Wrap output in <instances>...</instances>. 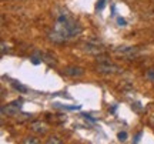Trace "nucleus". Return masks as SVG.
Segmentation results:
<instances>
[{
  "mask_svg": "<svg viewBox=\"0 0 154 144\" xmlns=\"http://www.w3.org/2000/svg\"><path fill=\"white\" fill-rule=\"evenodd\" d=\"M97 60L100 61L99 66H97V72L106 73V74H114V73L121 72L120 67L113 64V63H110V60H107V57H99V56H97Z\"/></svg>",
  "mask_w": 154,
  "mask_h": 144,
  "instance_id": "nucleus-2",
  "label": "nucleus"
},
{
  "mask_svg": "<svg viewBox=\"0 0 154 144\" xmlns=\"http://www.w3.org/2000/svg\"><path fill=\"white\" fill-rule=\"evenodd\" d=\"M80 33H82V26L70 16L69 11L63 10L59 13L56 24H54V29L49 34V37L54 43H64L67 40L74 39Z\"/></svg>",
  "mask_w": 154,
  "mask_h": 144,
  "instance_id": "nucleus-1",
  "label": "nucleus"
},
{
  "mask_svg": "<svg viewBox=\"0 0 154 144\" xmlns=\"http://www.w3.org/2000/svg\"><path fill=\"white\" fill-rule=\"evenodd\" d=\"M116 53L126 56V57H130V56H133L134 53H137V49H136V47H130V46H121V47H117V49H116Z\"/></svg>",
  "mask_w": 154,
  "mask_h": 144,
  "instance_id": "nucleus-5",
  "label": "nucleus"
},
{
  "mask_svg": "<svg viewBox=\"0 0 154 144\" xmlns=\"http://www.w3.org/2000/svg\"><path fill=\"white\" fill-rule=\"evenodd\" d=\"M147 78H149V80H151V81H154V70H153V69L147 70Z\"/></svg>",
  "mask_w": 154,
  "mask_h": 144,
  "instance_id": "nucleus-13",
  "label": "nucleus"
},
{
  "mask_svg": "<svg viewBox=\"0 0 154 144\" xmlns=\"http://www.w3.org/2000/svg\"><path fill=\"white\" fill-rule=\"evenodd\" d=\"M30 60H32V63H33V64H40V63H42V59H38V57H36V56H32V57H30Z\"/></svg>",
  "mask_w": 154,
  "mask_h": 144,
  "instance_id": "nucleus-12",
  "label": "nucleus"
},
{
  "mask_svg": "<svg viewBox=\"0 0 154 144\" xmlns=\"http://www.w3.org/2000/svg\"><path fill=\"white\" fill-rule=\"evenodd\" d=\"M84 50L87 53H91V54H100L103 51V47H100L99 44H91V43H86L84 44Z\"/></svg>",
  "mask_w": 154,
  "mask_h": 144,
  "instance_id": "nucleus-6",
  "label": "nucleus"
},
{
  "mask_svg": "<svg viewBox=\"0 0 154 144\" xmlns=\"http://www.w3.org/2000/svg\"><path fill=\"white\" fill-rule=\"evenodd\" d=\"M56 107H61V109H66V110H80L82 106H61L59 103H56Z\"/></svg>",
  "mask_w": 154,
  "mask_h": 144,
  "instance_id": "nucleus-9",
  "label": "nucleus"
},
{
  "mask_svg": "<svg viewBox=\"0 0 154 144\" xmlns=\"http://www.w3.org/2000/svg\"><path fill=\"white\" fill-rule=\"evenodd\" d=\"M64 73H66L67 76H72V77H82L84 70L79 66H70L64 69Z\"/></svg>",
  "mask_w": 154,
  "mask_h": 144,
  "instance_id": "nucleus-4",
  "label": "nucleus"
},
{
  "mask_svg": "<svg viewBox=\"0 0 154 144\" xmlns=\"http://www.w3.org/2000/svg\"><path fill=\"white\" fill-rule=\"evenodd\" d=\"M47 143H60V140H57L54 137V139H51V140H49V141H47Z\"/></svg>",
  "mask_w": 154,
  "mask_h": 144,
  "instance_id": "nucleus-17",
  "label": "nucleus"
},
{
  "mask_svg": "<svg viewBox=\"0 0 154 144\" xmlns=\"http://www.w3.org/2000/svg\"><path fill=\"white\" fill-rule=\"evenodd\" d=\"M117 137H119V140H120V141H126L128 136H127L126 131H121V133H119V136H117Z\"/></svg>",
  "mask_w": 154,
  "mask_h": 144,
  "instance_id": "nucleus-11",
  "label": "nucleus"
},
{
  "mask_svg": "<svg viewBox=\"0 0 154 144\" xmlns=\"http://www.w3.org/2000/svg\"><path fill=\"white\" fill-rule=\"evenodd\" d=\"M32 130L36 131V133H46L47 131V127H46V124L42 121H34L32 124Z\"/></svg>",
  "mask_w": 154,
  "mask_h": 144,
  "instance_id": "nucleus-7",
  "label": "nucleus"
},
{
  "mask_svg": "<svg viewBox=\"0 0 154 144\" xmlns=\"http://www.w3.org/2000/svg\"><path fill=\"white\" fill-rule=\"evenodd\" d=\"M11 84H13V87L17 90V91H20V93H27V87L26 86H23V84L17 83V81H11Z\"/></svg>",
  "mask_w": 154,
  "mask_h": 144,
  "instance_id": "nucleus-8",
  "label": "nucleus"
},
{
  "mask_svg": "<svg viewBox=\"0 0 154 144\" xmlns=\"http://www.w3.org/2000/svg\"><path fill=\"white\" fill-rule=\"evenodd\" d=\"M140 137H141V133H138L137 136H136V139H134V141H136V143H138V141H140Z\"/></svg>",
  "mask_w": 154,
  "mask_h": 144,
  "instance_id": "nucleus-18",
  "label": "nucleus"
},
{
  "mask_svg": "<svg viewBox=\"0 0 154 144\" xmlns=\"http://www.w3.org/2000/svg\"><path fill=\"white\" fill-rule=\"evenodd\" d=\"M83 117H84V118H87V120H90L91 123H96V118H93L90 114H83Z\"/></svg>",
  "mask_w": 154,
  "mask_h": 144,
  "instance_id": "nucleus-15",
  "label": "nucleus"
},
{
  "mask_svg": "<svg viewBox=\"0 0 154 144\" xmlns=\"http://www.w3.org/2000/svg\"><path fill=\"white\" fill-rule=\"evenodd\" d=\"M116 109H117V106H113V107H111V113H114V111H116Z\"/></svg>",
  "mask_w": 154,
  "mask_h": 144,
  "instance_id": "nucleus-20",
  "label": "nucleus"
},
{
  "mask_svg": "<svg viewBox=\"0 0 154 144\" xmlns=\"http://www.w3.org/2000/svg\"><path fill=\"white\" fill-rule=\"evenodd\" d=\"M2 53H3V54L6 53V44L5 43H2Z\"/></svg>",
  "mask_w": 154,
  "mask_h": 144,
  "instance_id": "nucleus-19",
  "label": "nucleus"
},
{
  "mask_svg": "<svg viewBox=\"0 0 154 144\" xmlns=\"http://www.w3.org/2000/svg\"><path fill=\"white\" fill-rule=\"evenodd\" d=\"M24 143H37V140L34 139V137H29L27 140H24Z\"/></svg>",
  "mask_w": 154,
  "mask_h": 144,
  "instance_id": "nucleus-16",
  "label": "nucleus"
},
{
  "mask_svg": "<svg viewBox=\"0 0 154 144\" xmlns=\"http://www.w3.org/2000/svg\"><path fill=\"white\" fill-rule=\"evenodd\" d=\"M104 6H106V0H99V2H97V5H96V10L97 11L103 10V9H104Z\"/></svg>",
  "mask_w": 154,
  "mask_h": 144,
  "instance_id": "nucleus-10",
  "label": "nucleus"
},
{
  "mask_svg": "<svg viewBox=\"0 0 154 144\" xmlns=\"http://www.w3.org/2000/svg\"><path fill=\"white\" fill-rule=\"evenodd\" d=\"M22 106H23V100H16V101H13L10 104H7V107H3L2 113L7 114V116H17L20 109H22Z\"/></svg>",
  "mask_w": 154,
  "mask_h": 144,
  "instance_id": "nucleus-3",
  "label": "nucleus"
},
{
  "mask_svg": "<svg viewBox=\"0 0 154 144\" xmlns=\"http://www.w3.org/2000/svg\"><path fill=\"white\" fill-rule=\"evenodd\" d=\"M117 23H119L120 26H126V24H127L126 20H124V19H121V17H117Z\"/></svg>",
  "mask_w": 154,
  "mask_h": 144,
  "instance_id": "nucleus-14",
  "label": "nucleus"
}]
</instances>
